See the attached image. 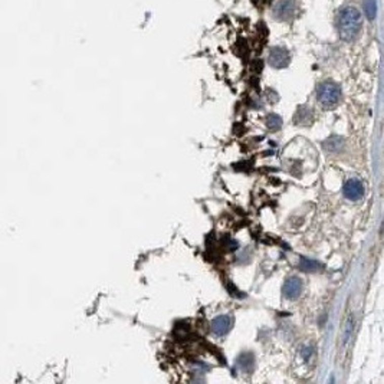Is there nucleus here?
Returning a JSON list of instances; mask_svg holds the SVG:
<instances>
[{"instance_id": "obj_1", "label": "nucleus", "mask_w": 384, "mask_h": 384, "mask_svg": "<svg viewBox=\"0 0 384 384\" xmlns=\"http://www.w3.org/2000/svg\"><path fill=\"white\" fill-rule=\"evenodd\" d=\"M339 37L342 41H353L361 27V13L356 8H345L339 12L337 20Z\"/></svg>"}, {"instance_id": "obj_2", "label": "nucleus", "mask_w": 384, "mask_h": 384, "mask_svg": "<svg viewBox=\"0 0 384 384\" xmlns=\"http://www.w3.org/2000/svg\"><path fill=\"white\" fill-rule=\"evenodd\" d=\"M317 98H318L322 107H335L338 104L339 98H341V88L335 82L325 81V82H322L321 85L318 87V90H317Z\"/></svg>"}, {"instance_id": "obj_3", "label": "nucleus", "mask_w": 384, "mask_h": 384, "mask_svg": "<svg viewBox=\"0 0 384 384\" xmlns=\"http://www.w3.org/2000/svg\"><path fill=\"white\" fill-rule=\"evenodd\" d=\"M289 59H291L289 58V52L286 51L285 48H282V46H275L269 52L268 61L274 68H279V69L285 68V66H288V63H289Z\"/></svg>"}, {"instance_id": "obj_4", "label": "nucleus", "mask_w": 384, "mask_h": 384, "mask_svg": "<svg viewBox=\"0 0 384 384\" xmlns=\"http://www.w3.org/2000/svg\"><path fill=\"white\" fill-rule=\"evenodd\" d=\"M233 317L231 315H219L212 321V331L217 337H224L232 330Z\"/></svg>"}, {"instance_id": "obj_5", "label": "nucleus", "mask_w": 384, "mask_h": 384, "mask_svg": "<svg viewBox=\"0 0 384 384\" xmlns=\"http://www.w3.org/2000/svg\"><path fill=\"white\" fill-rule=\"evenodd\" d=\"M344 196L347 197L349 200H360L361 197L364 196V186L363 183L357 179H351L349 180L345 184H344Z\"/></svg>"}, {"instance_id": "obj_6", "label": "nucleus", "mask_w": 384, "mask_h": 384, "mask_svg": "<svg viewBox=\"0 0 384 384\" xmlns=\"http://www.w3.org/2000/svg\"><path fill=\"white\" fill-rule=\"evenodd\" d=\"M284 296L286 299H296L301 292H302V282L298 277H291L286 279V282L284 284Z\"/></svg>"}, {"instance_id": "obj_7", "label": "nucleus", "mask_w": 384, "mask_h": 384, "mask_svg": "<svg viewBox=\"0 0 384 384\" xmlns=\"http://www.w3.org/2000/svg\"><path fill=\"white\" fill-rule=\"evenodd\" d=\"M295 12V3L292 0H281L279 3L275 5L274 8V15L275 18L281 19V20H288L292 18Z\"/></svg>"}, {"instance_id": "obj_8", "label": "nucleus", "mask_w": 384, "mask_h": 384, "mask_svg": "<svg viewBox=\"0 0 384 384\" xmlns=\"http://www.w3.org/2000/svg\"><path fill=\"white\" fill-rule=\"evenodd\" d=\"M238 367L241 368L243 373H252V370L255 368V356L252 353H243L238 358Z\"/></svg>"}, {"instance_id": "obj_9", "label": "nucleus", "mask_w": 384, "mask_h": 384, "mask_svg": "<svg viewBox=\"0 0 384 384\" xmlns=\"http://www.w3.org/2000/svg\"><path fill=\"white\" fill-rule=\"evenodd\" d=\"M299 268H301V271H304V272H318V271L322 269V265L320 262L310 259V258H301V260H299Z\"/></svg>"}, {"instance_id": "obj_10", "label": "nucleus", "mask_w": 384, "mask_h": 384, "mask_svg": "<svg viewBox=\"0 0 384 384\" xmlns=\"http://www.w3.org/2000/svg\"><path fill=\"white\" fill-rule=\"evenodd\" d=\"M295 120H296V124H310V121L313 120V112L305 107H301L298 109Z\"/></svg>"}, {"instance_id": "obj_11", "label": "nucleus", "mask_w": 384, "mask_h": 384, "mask_svg": "<svg viewBox=\"0 0 384 384\" xmlns=\"http://www.w3.org/2000/svg\"><path fill=\"white\" fill-rule=\"evenodd\" d=\"M266 127H268L271 131H278L281 127H282V118L277 114H269L266 117Z\"/></svg>"}, {"instance_id": "obj_12", "label": "nucleus", "mask_w": 384, "mask_h": 384, "mask_svg": "<svg viewBox=\"0 0 384 384\" xmlns=\"http://www.w3.org/2000/svg\"><path fill=\"white\" fill-rule=\"evenodd\" d=\"M364 12L368 20H374L377 16V2L375 0H364Z\"/></svg>"}]
</instances>
